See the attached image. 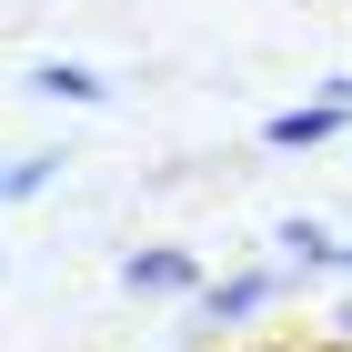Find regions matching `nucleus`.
<instances>
[{
    "label": "nucleus",
    "mask_w": 352,
    "mask_h": 352,
    "mask_svg": "<svg viewBox=\"0 0 352 352\" xmlns=\"http://www.w3.org/2000/svg\"><path fill=\"white\" fill-rule=\"evenodd\" d=\"M342 111H352V101H312V111H272V121H262V141H272V151H312V141H332V131H342Z\"/></svg>",
    "instance_id": "obj_1"
},
{
    "label": "nucleus",
    "mask_w": 352,
    "mask_h": 352,
    "mask_svg": "<svg viewBox=\"0 0 352 352\" xmlns=\"http://www.w3.org/2000/svg\"><path fill=\"white\" fill-rule=\"evenodd\" d=\"M121 282H131V292H182L191 262H182V252H131V262H121Z\"/></svg>",
    "instance_id": "obj_2"
},
{
    "label": "nucleus",
    "mask_w": 352,
    "mask_h": 352,
    "mask_svg": "<svg viewBox=\"0 0 352 352\" xmlns=\"http://www.w3.org/2000/svg\"><path fill=\"white\" fill-rule=\"evenodd\" d=\"M41 91H51V101H101L111 81H91L81 60H51V71H41Z\"/></svg>",
    "instance_id": "obj_3"
},
{
    "label": "nucleus",
    "mask_w": 352,
    "mask_h": 352,
    "mask_svg": "<svg viewBox=\"0 0 352 352\" xmlns=\"http://www.w3.org/2000/svg\"><path fill=\"white\" fill-rule=\"evenodd\" d=\"M262 292H272L262 272H242V282H221V292H212V312H252V302H262Z\"/></svg>",
    "instance_id": "obj_4"
},
{
    "label": "nucleus",
    "mask_w": 352,
    "mask_h": 352,
    "mask_svg": "<svg viewBox=\"0 0 352 352\" xmlns=\"http://www.w3.org/2000/svg\"><path fill=\"white\" fill-rule=\"evenodd\" d=\"M41 182H51V162H10V171H0V201H30Z\"/></svg>",
    "instance_id": "obj_5"
},
{
    "label": "nucleus",
    "mask_w": 352,
    "mask_h": 352,
    "mask_svg": "<svg viewBox=\"0 0 352 352\" xmlns=\"http://www.w3.org/2000/svg\"><path fill=\"white\" fill-rule=\"evenodd\" d=\"M282 242H292V262H342V252H332L322 232H312V221H292V232H282Z\"/></svg>",
    "instance_id": "obj_6"
},
{
    "label": "nucleus",
    "mask_w": 352,
    "mask_h": 352,
    "mask_svg": "<svg viewBox=\"0 0 352 352\" xmlns=\"http://www.w3.org/2000/svg\"><path fill=\"white\" fill-rule=\"evenodd\" d=\"M342 262H352V252H342Z\"/></svg>",
    "instance_id": "obj_7"
}]
</instances>
